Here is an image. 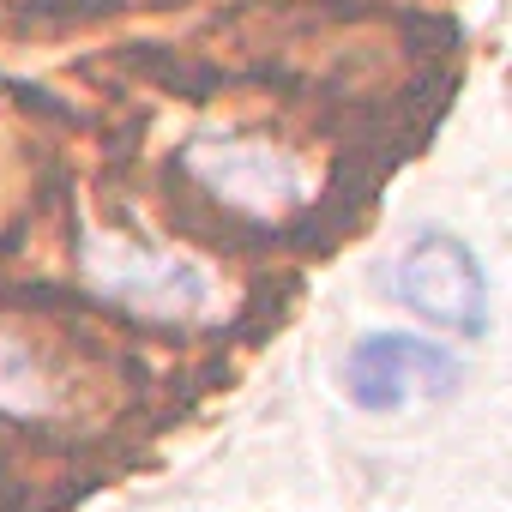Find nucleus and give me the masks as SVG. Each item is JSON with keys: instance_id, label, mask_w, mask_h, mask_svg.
Masks as SVG:
<instances>
[{"instance_id": "1", "label": "nucleus", "mask_w": 512, "mask_h": 512, "mask_svg": "<svg viewBox=\"0 0 512 512\" xmlns=\"http://www.w3.org/2000/svg\"><path fill=\"white\" fill-rule=\"evenodd\" d=\"M392 296L416 320L464 332V338L488 326V278L476 266V253L446 229H416L404 241V253L392 260Z\"/></svg>"}, {"instance_id": "2", "label": "nucleus", "mask_w": 512, "mask_h": 512, "mask_svg": "<svg viewBox=\"0 0 512 512\" xmlns=\"http://www.w3.org/2000/svg\"><path fill=\"white\" fill-rule=\"evenodd\" d=\"M458 356L428 344V338H404V332H380V338H362L344 362V386H350V404L362 410H404V404H434V398H452L458 392Z\"/></svg>"}, {"instance_id": "4", "label": "nucleus", "mask_w": 512, "mask_h": 512, "mask_svg": "<svg viewBox=\"0 0 512 512\" xmlns=\"http://www.w3.org/2000/svg\"><path fill=\"white\" fill-rule=\"evenodd\" d=\"M91 272H97V290L103 296L133 302V308H151V314H193L205 302V272L175 266V260H157L151 272H139L133 260L121 272H103V266H91Z\"/></svg>"}, {"instance_id": "3", "label": "nucleus", "mask_w": 512, "mask_h": 512, "mask_svg": "<svg viewBox=\"0 0 512 512\" xmlns=\"http://www.w3.org/2000/svg\"><path fill=\"white\" fill-rule=\"evenodd\" d=\"M187 163L217 187V199H235V205H253V211H272L278 199L296 193V169L284 157H272V151L223 145V151H193Z\"/></svg>"}]
</instances>
